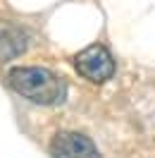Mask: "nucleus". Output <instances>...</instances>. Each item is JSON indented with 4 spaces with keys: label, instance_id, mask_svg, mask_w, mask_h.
Here are the masks:
<instances>
[{
    "label": "nucleus",
    "instance_id": "nucleus-1",
    "mask_svg": "<svg viewBox=\"0 0 155 158\" xmlns=\"http://www.w3.org/2000/svg\"><path fill=\"white\" fill-rule=\"evenodd\" d=\"M10 86L22 98L38 106H58L67 98V84L48 67H14L7 74Z\"/></svg>",
    "mask_w": 155,
    "mask_h": 158
},
{
    "label": "nucleus",
    "instance_id": "nucleus-2",
    "mask_svg": "<svg viewBox=\"0 0 155 158\" xmlns=\"http://www.w3.org/2000/svg\"><path fill=\"white\" fill-rule=\"evenodd\" d=\"M74 67L84 79L93 81V84H103L115 74V60L105 46L93 43L74 58Z\"/></svg>",
    "mask_w": 155,
    "mask_h": 158
},
{
    "label": "nucleus",
    "instance_id": "nucleus-3",
    "mask_svg": "<svg viewBox=\"0 0 155 158\" xmlns=\"http://www.w3.org/2000/svg\"><path fill=\"white\" fill-rule=\"evenodd\" d=\"M53 158H100L96 144L79 132H60L50 141Z\"/></svg>",
    "mask_w": 155,
    "mask_h": 158
},
{
    "label": "nucleus",
    "instance_id": "nucleus-4",
    "mask_svg": "<svg viewBox=\"0 0 155 158\" xmlns=\"http://www.w3.org/2000/svg\"><path fill=\"white\" fill-rule=\"evenodd\" d=\"M29 46V34L12 24V22H0V62L19 58Z\"/></svg>",
    "mask_w": 155,
    "mask_h": 158
}]
</instances>
